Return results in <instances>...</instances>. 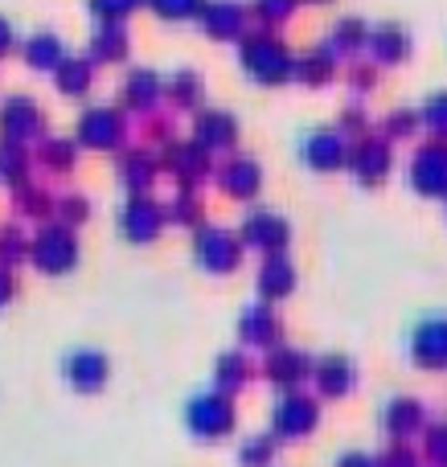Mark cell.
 <instances>
[{
    "instance_id": "obj_1",
    "label": "cell",
    "mask_w": 447,
    "mask_h": 467,
    "mask_svg": "<svg viewBox=\"0 0 447 467\" xmlns=\"http://www.w3.org/2000/svg\"><path fill=\"white\" fill-rule=\"evenodd\" d=\"M296 62L287 41L271 29H255L238 41V66L255 87H287L296 78Z\"/></svg>"
},
{
    "instance_id": "obj_2",
    "label": "cell",
    "mask_w": 447,
    "mask_h": 467,
    "mask_svg": "<svg viewBox=\"0 0 447 467\" xmlns=\"http://www.w3.org/2000/svg\"><path fill=\"white\" fill-rule=\"evenodd\" d=\"M78 254H82L78 234L57 218L41 222V230L33 234V242H29V263L37 266L41 275H54V279L57 275H70L74 266H78Z\"/></svg>"
},
{
    "instance_id": "obj_3",
    "label": "cell",
    "mask_w": 447,
    "mask_h": 467,
    "mask_svg": "<svg viewBox=\"0 0 447 467\" xmlns=\"http://www.w3.org/2000/svg\"><path fill=\"white\" fill-rule=\"evenodd\" d=\"M185 427H189V435H193V439H205V443H218V439L234 435V427H238L234 398L222 394V389H210V394L189 398V406H185Z\"/></svg>"
},
{
    "instance_id": "obj_4",
    "label": "cell",
    "mask_w": 447,
    "mask_h": 467,
    "mask_svg": "<svg viewBox=\"0 0 447 467\" xmlns=\"http://www.w3.org/2000/svg\"><path fill=\"white\" fill-rule=\"evenodd\" d=\"M243 246L246 242L226 226H210V222H202V226L193 230V258L205 275L238 271V263H243Z\"/></svg>"
},
{
    "instance_id": "obj_5",
    "label": "cell",
    "mask_w": 447,
    "mask_h": 467,
    "mask_svg": "<svg viewBox=\"0 0 447 467\" xmlns=\"http://www.w3.org/2000/svg\"><path fill=\"white\" fill-rule=\"evenodd\" d=\"M115 222H120L123 242H131V246H152V242L164 234V226H169V210H164L156 197L136 193L120 205V218Z\"/></svg>"
},
{
    "instance_id": "obj_6",
    "label": "cell",
    "mask_w": 447,
    "mask_h": 467,
    "mask_svg": "<svg viewBox=\"0 0 447 467\" xmlns=\"http://www.w3.org/2000/svg\"><path fill=\"white\" fill-rule=\"evenodd\" d=\"M74 140L87 152H120L128 140V119L120 107H87L78 128H74Z\"/></svg>"
},
{
    "instance_id": "obj_7",
    "label": "cell",
    "mask_w": 447,
    "mask_h": 467,
    "mask_svg": "<svg viewBox=\"0 0 447 467\" xmlns=\"http://www.w3.org/2000/svg\"><path fill=\"white\" fill-rule=\"evenodd\" d=\"M46 136V111L37 107V99L29 95H5L0 99V140L5 144H33Z\"/></svg>"
},
{
    "instance_id": "obj_8",
    "label": "cell",
    "mask_w": 447,
    "mask_h": 467,
    "mask_svg": "<svg viewBox=\"0 0 447 467\" xmlns=\"http://www.w3.org/2000/svg\"><path fill=\"white\" fill-rule=\"evenodd\" d=\"M300 164L312 172H341L349 169V144H345V131L333 128H312L300 136Z\"/></svg>"
},
{
    "instance_id": "obj_9",
    "label": "cell",
    "mask_w": 447,
    "mask_h": 467,
    "mask_svg": "<svg viewBox=\"0 0 447 467\" xmlns=\"http://www.w3.org/2000/svg\"><path fill=\"white\" fill-rule=\"evenodd\" d=\"M394 169V152H390V140L382 136H361L358 144L349 148V172L361 189H378Z\"/></svg>"
},
{
    "instance_id": "obj_10",
    "label": "cell",
    "mask_w": 447,
    "mask_h": 467,
    "mask_svg": "<svg viewBox=\"0 0 447 467\" xmlns=\"http://www.w3.org/2000/svg\"><path fill=\"white\" fill-rule=\"evenodd\" d=\"M238 238L267 258V254H284L287 250V242H292V226H287V218L284 213H275V210H251L243 218V226H238Z\"/></svg>"
},
{
    "instance_id": "obj_11",
    "label": "cell",
    "mask_w": 447,
    "mask_h": 467,
    "mask_svg": "<svg viewBox=\"0 0 447 467\" xmlns=\"http://www.w3.org/2000/svg\"><path fill=\"white\" fill-rule=\"evenodd\" d=\"M317 422H320L317 398L300 394V389L284 394L275 402V410H271V431H275L279 439H308L312 431H317Z\"/></svg>"
},
{
    "instance_id": "obj_12",
    "label": "cell",
    "mask_w": 447,
    "mask_h": 467,
    "mask_svg": "<svg viewBox=\"0 0 447 467\" xmlns=\"http://www.w3.org/2000/svg\"><path fill=\"white\" fill-rule=\"evenodd\" d=\"M111 378V361L99 348H70L62 357V381L74 394H99Z\"/></svg>"
},
{
    "instance_id": "obj_13",
    "label": "cell",
    "mask_w": 447,
    "mask_h": 467,
    "mask_svg": "<svg viewBox=\"0 0 447 467\" xmlns=\"http://www.w3.org/2000/svg\"><path fill=\"white\" fill-rule=\"evenodd\" d=\"M407 348L419 369L443 373L447 369V316H423V320L411 328Z\"/></svg>"
},
{
    "instance_id": "obj_14",
    "label": "cell",
    "mask_w": 447,
    "mask_h": 467,
    "mask_svg": "<svg viewBox=\"0 0 447 467\" xmlns=\"http://www.w3.org/2000/svg\"><path fill=\"white\" fill-rule=\"evenodd\" d=\"M407 181L419 197H447V144L431 140L423 144L415 156H411Z\"/></svg>"
},
{
    "instance_id": "obj_15",
    "label": "cell",
    "mask_w": 447,
    "mask_h": 467,
    "mask_svg": "<svg viewBox=\"0 0 447 467\" xmlns=\"http://www.w3.org/2000/svg\"><path fill=\"white\" fill-rule=\"evenodd\" d=\"M164 169L172 172V181H181V189H197V185H205V177L213 172V164H210V152H205L197 140H189V144H164Z\"/></svg>"
},
{
    "instance_id": "obj_16",
    "label": "cell",
    "mask_w": 447,
    "mask_h": 467,
    "mask_svg": "<svg viewBox=\"0 0 447 467\" xmlns=\"http://www.w3.org/2000/svg\"><path fill=\"white\" fill-rule=\"evenodd\" d=\"M197 29L213 41H243L246 33V8L238 0H205L197 13Z\"/></svg>"
},
{
    "instance_id": "obj_17",
    "label": "cell",
    "mask_w": 447,
    "mask_h": 467,
    "mask_svg": "<svg viewBox=\"0 0 447 467\" xmlns=\"http://www.w3.org/2000/svg\"><path fill=\"white\" fill-rule=\"evenodd\" d=\"M312 369H317V361H312L308 353H300V348H271L267 361H263V378L271 381V386H279L284 394H292V389H300L304 381L312 378Z\"/></svg>"
},
{
    "instance_id": "obj_18",
    "label": "cell",
    "mask_w": 447,
    "mask_h": 467,
    "mask_svg": "<svg viewBox=\"0 0 447 467\" xmlns=\"http://www.w3.org/2000/svg\"><path fill=\"white\" fill-rule=\"evenodd\" d=\"M120 103L123 111L131 115H152L156 107L164 103V78L152 70V66H136V70H128V78H123L120 87Z\"/></svg>"
},
{
    "instance_id": "obj_19",
    "label": "cell",
    "mask_w": 447,
    "mask_h": 467,
    "mask_svg": "<svg viewBox=\"0 0 447 467\" xmlns=\"http://www.w3.org/2000/svg\"><path fill=\"white\" fill-rule=\"evenodd\" d=\"M193 140L205 152H230L238 144V119L222 107H202L193 111Z\"/></svg>"
},
{
    "instance_id": "obj_20",
    "label": "cell",
    "mask_w": 447,
    "mask_h": 467,
    "mask_svg": "<svg viewBox=\"0 0 447 467\" xmlns=\"http://www.w3.org/2000/svg\"><path fill=\"white\" fill-rule=\"evenodd\" d=\"M218 189L234 202H255L263 193V164L255 156H230L218 169Z\"/></svg>"
},
{
    "instance_id": "obj_21",
    "label": "cell",
    "mask_w": 447,
    "mask_h": 467,
    "mask_svg": "<svg viewBox=\"0 0 447 467\" xmlns=\"http://www.w3.org/2000/svg\"><path fill=\"white\" fill-rule=\"evenodd\" d=\"M238 340L251 348H279V340H284V324H279L275 307L271 304H251L243 307V316H238Z\"/></svg>"
},
{
    "instance_id": "obj_22",
    "label": "cell",
    "mask_w": 447,
    "mask_h": 467,
    "mask_svg": "<svg viewBox=\"0 0 447 467\" xmlns=\"http://www.w3.org/2000/svg\"><path fill=\"white\" fill-rule=\"evenodd\" d=\"M296 283H300V275H296V263L287 254H267L259 266V279H255V287H259L263 304H279V299H287L296 291Z\"/></svg>"
},
{
    "instance_id": "obj_23",
    "label": "cell",
    "mask_w": 447,
    "mask_h": 467,
    "mask_svg": "<svg viewBox=\"0 0 447 467\" xmlns=\"http://www.w3.org/2000/svg\"><path fill=\"white\" fill-rule=\"evenodd\" d=\"M312 381H317L320 398H345L353 386H358V365H353L345 353H328L317 361Z\"/></svg>"
},
{
    "instance_id": "obj_24",
    "label": "cell",
    "mask_w": 447,
    "mask_h": 467,
    "mask_svg": "<svg viewBox=\"0 0 447 467\" xmlns=\"http://www.w3.org/2000/svg\"><path fill=\"white\" fill-rule=\"evenodd\" d=\"M366 49L378 66H402L415 49V41H411V29H402V25H374Z\"/></svg>"
},
{
    "instance_id": "obj_25",
    "label": "cell",
    "mask_w": 447,
    "mask_h": 467,
    "mask_svg": "<svg viewBox=\"0 0 447 467\" xmlns=\"http://www.w3.org/2000/svg\"><path fill=\"white\" fill-rule=\"evenodd\" d=\"M115 172H120V185L128 189V197L152 193L156 177H161V161H156L152 152H123L120 164H115Z\"/></svg>"
},
{
    "instance_id": "obj_26",
    "label": "cell",
    "mask_w": 447,
    "mask_h": 467,
    "mask_svg": "<svg viewBox=\"0 0 447 467\" xmlns=\"http://www.w3.org/2000/svg\"><path fill=\"white\" fill-rule=\"evenodd\" d=\"M382 427H386V435H390L394 443H402V439L427 431L423 402H415V398H394V402L382 410Z\"/></svg>"
},
{
    "instance_id": "obj_27",
    "label": "cell",
    "mask_w": 447,
    "mask_h": 467,
    "mask_svg": "<svg viewBox=\"0 0 447 467\" xmlns=\"http://www.w3.org/2000/svg\"><path fill=\"white\" fill-rule=\"evenodd\" d=\"M21 54H25V62H29V70H46V74H54L57 66L70 57L66 54V41L57 37L54 29H37L33 37H25Z\"/></svg>"
},
{
    "instance_id": "obj_28",
    "label": "cell",
    "mask_w": 447,
    "mask_h": 467,
    "mask_svg": "<svg viewBox=\"0 0 447 467\" xmlns=\"http://www.w3.org/2000/svg\"><path fill=\"white\" fill-rule=\"evenodd\" d=\"M337 49L328 46H312L308 54L296 62V82H304V87H312V90H320V87H328V82L337 78Z\"/></svg>"
},
{
    "instance_id": "obj_29",
    "label": "cell",
    "mask_w": 447,
    "mask_h": 467,
    "mask_svg": "<svg viewBox=\"0 0 447 467\" xmlns=\"http://www.w3.org/2000/svg\"><path fill=\"white\" fill-rule=\"evenodd\" d=\"M128 54H131V37H128V25H99L95 33H90V62H103V66H111V62H128Z\"/></svg>"
},
{
    "instance_id": "obj_30",
    "label": "cell",
    "mask_w": 447,
    "mask_h": 467,
    "mask_svg": "<svg viewBox=\"0 0 447 467\" xmlns=\"http://www.w3.org/2000/svg\"><path fill=\"white\" fill-rule=\"evenodd\" d=\"M54 87L66 99H87L90 87H95V62L90 57H66L54 70Z\"/></svg>"
},
{
    "instance_id": "obj_31",
    "label": "cell",
    "mask_w": 447,
    "mask_h": 467,
    "mask_svg": "<svg viewBox=\"0 0 447 467\" xmlns=\"http://www.w3.org/2000/svg\"><path fill=\"white\" fill-rule=\"evenodd\" d=\"M251 357L238 353V348H230V353H222L218 361H213V389H222V394L234 398L238 389L251 381Z\"/></svg>"
},
{
    "instance_id": "obj_32",
    "label": "cell",
    "mask_w": 447,
    "mask_h": 467,
    "mask_svg": "<svg viewBox=\"0 0 447 467\" xmlns=\"http://www.w3.org/2000/svg\"><path fill=\"white\" fill-rule=\"evenodd\" d=\"M202 74L197 70H172L164 78V103H172L177 111H202Z\"/></svg>"
},
{
    "instance_id": "obj_33",
    "label": "cell",
    "mask_w": 447,
    "mask_h": 467,
    "mask_svg": "<svg viewBox=\"0 0 447 467\" xmlns=\"http://www.w3.org/2000/svg\"><path fill=\"white\" fill-rule=\"evenodd\" d=\"M29 169H33V161H29V152H25L21 144H5L0 140V185L5 189H25L29 185Z\"/></svg>"
},
{
    "instance_id": "obj_34",
    "label": "cell",
    "mask_w": 447,
    "mask_h": 467,
    "mask_svg": "<svg viewBox=\"0 0 447 467\" xmlns=\"http://www.w3.org/2000/svg\"><path fill=\"white\" fill-rule=\"evenodd\" d=\"M328 46H333L341 57L366 54V46H369V25L358 21V16H345V21L333 25V37H328Z\"/></svg>"
},
{
    "instance_id": "obj_35",
    "label": "cell",
    "mask_w": 447,
    "mask_h": 467,
    "mask_svg": "<svg viewBox=\"0 0 447 467\" xmlns=\"http://www.w3.org/2000/svg\"><path fill=\"white\" fill-rule=\"evenodd\" d=\"M37 161H41V169H49V172H70L74 169V161H78V140H41V148H37Z\"/></svg>"
},
{
    "instance_id": "obj_36",
    "label": "cell",
    "mask_w": 447,
    "mask_h": 467,
    "mask_svg": "<svg viewBox=\"0 0 447 467\" xmlns=\"http://www.w3.org/2000/svg\"><path fill=\"white\" fill-rule=\"evenodd\" d=\"M279 455V435H251L243 447H238V467H271Z\"/></svg>"
},
{
    "instance_id": "obj_37",
    "label": "cell",
    "mask_w": 447,
    "mask_h": 467,
    "mask_svg": "<svg viewBox=\"0 0 447 467\" xmlns=\"http://www.w3.org/2000/svg\"><path fill=\"white\" fill-rule=\"evenodd\" d=\"M205 0H144V8L164 25H181V21H197Z\"/></svg>"
},
{
    "instance_id": "obj_38",
    "label": "cell",
    "mask_w": 447,
    "mask_h": 467,
    "mask_svg": "<svg viewBox=\"0 0 447 467\" xmlns=\"http://www.w3.org/2000/svg\"><path fill=\"white\" fill-rule=\"evenodd\" d=\"M13 197H16V213H21V218H49V213H57V202L46 189L25 185V189H16Z\"/></svg>"
},
{
    "instance_id": "obj_39",
    "label": "cell",
    "mask_w": 447,
    "mask_h": 467,
    "mask_svg": "<svg viewBox=\"0 0 447 467\" xmlns=\"http://www.w3.org/2000/svg\"><path fill=\"white\" fill-rule=\"evenodd\" d=\"M419 115H423V128L431 131V140L447 144V90H435V95H427V103L419 107Z\"/></svg>"
},
{
    "instance_id": "obj_40",
    "label": "cell",
    "mask_w": 447,
    "mask_h": 467,
    "mask_svg": "<svg viewBox=\"0 0 447 467\" xmlns=\"http://www.w3.org/2000/svg\"><path fill=\"white\" fill-rule=\"evenodd\" d=\"M140 5H144V0H87L90 16H95L99 25H123Z\"/></svg>"
},
{
    "instance_id": "obj_41",
    "label": "cell",
    "mask_w": 447,
    "mask_h": 467,
    "mask_svg": "<svg viewBox=\"0 0 447 467\" xmlns=\"http://www.w3.org/2000/svg\"><path fill=\"white\" fill-rule=\"evenodd\" d=\"M29 242L21 226H0V266H16L21 258H29Z\"/></svg>"
},
{
    "instance_id": "obj_42",
    "label": "cell",
    "mask_w": 447,
    "mask_h": 467,
    "mask_svg": "<svg viewBox=\"0 0 447 467\" xmlns=\"http://www.w3.org/2000/svg\"><path fill=\"white\" fill-rule=\"evenodd\" d=\"M169 222L172 226H202V210H197V193L193 189H181L177 197H172V205H169Z\"/></svg>"
},
{
    "instance_id": "obj_43",
    "label": "cell",
    "mask_w": 447,
    "mask_h": 467,
    "mask_svg": "<svg viewBox=\"0 0 447 467\" xmlns=\"http://www.w3.org/2000/svg\"><path fill=\"white\" fill-rule=\"evenodd\" d=\"M296 5H300V0H255L251 13L263 21V29H275V25H284L287 16L296 13Z\"/></svg>"
},
{
    "instance_id": "obj_44",
    "label": "cell",
    "mask_w": 447,
    "mask_h": 467,
    "mask_svg": "<svg viewBox=\"0 0 447 467\" xmlns=\"http://www.w3.org/2000/svg\"><path fill=\"white\" fill-rule=\"evenodd\" d=\"M419 128H423V115L411 111V107L386 115V140H407V136H415Z\"/></svg>"
},
{
    "instance_id": "obj_45",
    "label": "cell",
    "mask_w": 447,
    "mask_h": 467,
    "mask_svg": "<svg viewBox=\"0 0 447 467\" xmlns=\"http://www.w3.org/2000/svg\"><path fill=\"white\" fill-rule=\"evenodd\" d=\"M87 218H90V202L82 193L57 197V222H66V226H82Z\"/></svg>"
},
{
    "instance_id": "obj_46",
    "label": "cell",
    "mask_w": 447,
    "mask_h": 467,
    "mask_svg": "<svg viewBox=\"0 0 447 467\" xmlns=\"http://www.w3.org/2000/svg\"><path fill=\"white\" fill-rule=\"evenodd\" d=\"M427 460L435 467H447V422H431L427 427Z\"/></svg>"
},
{
    "instance_id": "obj_47",
    "label": "cell",
    "mask_w": 447,
    "mask_h": 467,
    "mask_svg": "<svg viewBox=\"0 0 447 467\" xmlns=\"http://www.w3.org/2000/svg\"><path fill=\"white\" fill-rule=\"evenodd\" d=\"M378 467H419V455L411 451L407 443H390L382 455H378Z\"/></svg>"
},
{
    "instance_id": "obj_48",
    "label": "cell",
    "mask_w": 447,
    "mask_h": 467,
    "mask_svg": "<svg viewBox=\"0 0 447 467\" xmlns=\"http://www.w3.org/2000/svg\"><path fill=\"white\" fill-rule=\"evenodd\" d=\"M366 128H369V119L361 115V107H345L341 111V123H337V131H345V136H366Z\"/></svg>"
},
{
    "instance_id": "obj_49",
    "label": "cell",
    "mask_w": 447,
    "mask_h": 467,
    "mask_svg": "<svg viewBox=\"0 0 447 467\" xmlns=\"http://www.w3.org/2000/svg\"><path fill=\"white\" fill-rule=\"evenodd\" d=\"M16 296V279H13V266H0V307H8Z\"/></svg>"
},
{
    "instance_id": "obj_50",
    "label": "cell",
    "mask_w": 447,
    "mask_h": 467,
    "mask_svg": "<svg viewBox=\"0 0 447 467\" xmlns=\"http://www.w3.org/2000/svg\"><path fill=\"white\" fill-rule=\"evenodd\" d=\"M337 467H378V455H369V451H349V455H341V460H337Z\"/></svg>"
},
{
    "instance_id": "obj_51",
    "label": "cell",
    "mask_w": 447,
    "mask_h": 467,
    "mask_svg": "<svg viewBox=\"0 0 447 467\" xmlns=\"http://www.w3.org/2000/svg\"><path fill=\"white\" fill-rule=\"evenodd\" d=\"M16 46V33H13V21L8 16H0V57H8Z\"/></svg>"
},
{
    "instance_id": "obj_52",
    "label": "cell",
    "mask_w": 447,
    "mask_h": 467,
    "mask_svg": "<svg viewBox=\"0 0 447 467\" xmlns=\"http://www.w3.org/2000/svg\"><path fill=\"white\" fill-rule=\"evenodd\" d=\"M366 87H374V70L358 66V70H353V90H366Z\"/></svg>"
},
{
    "instance_id": "obj_53",
    "label": "cell",
    "mask_w": 447,
    "mask_h": 467,
    "mask_svg": "<svg viewBox=\"0 0 447 467\" xmlns=\"http://www.w3.org/2000/svg\"><path fill=\"white\" fill-rule=\"evenodd\" d=\"M308 5H328V0H308Z\"/></svg>"
}]
</instances>
